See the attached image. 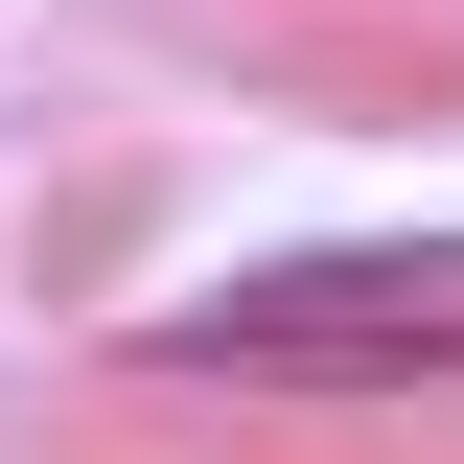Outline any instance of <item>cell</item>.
I'll use <instances>...</instances> for the list:
<instances>
[{
	"label": "cell",
	"mask_w": 464,
	"mask_h": 464,
	"mask_svg": "<svg viewBox=\"0 0 464 464\" xmlns=\"http://www.w3.org/2000/svg\"><path fill=\"white\" fill-rule=\"evenodd\" d=\"M140 372H232V395H418V372H464V302L256 279V302H186V325H140Z\"/></svg>",
	"instance_id": "cell-1"
}]
</instances>
